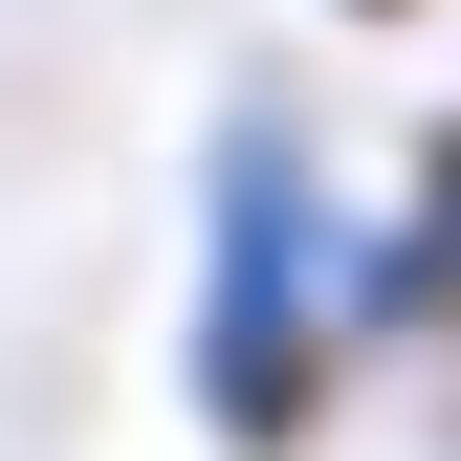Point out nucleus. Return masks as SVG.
Returning a JSON list of instances; mask_svg holds the SVG:
<instances>
[{"mask_svg": "<svg viewBox=\"0 0 461 461\" xmlns=\"http://www.w3.org/2000/svg\"><path fill=\"white\" fill-rule=\"evenodd\" d=\"M330 374H352V220H330L308 132L242 110L220 132V264H198V439L220 461H308Z\"/></svg>", "mask_w": 461, "mask_h": 461, "instance_id": "nucleus-1", "label": "nucleus"}, {"mask_svg": "<svg viewBox=\"0 0 461 461\" xmlns=\"http://www.w3.org/2000/svg\"><path fill=\"white\" fill-rule=\"evenodd\" d=\"M330 23H418V0H330Z\"/></svg>", "mask_w": 461, "mask_h": 461, "instance_id": "nucleus-2", "label": "nucleus"}, {"mask_svg": "<svg viewBox=\"0 0 461 461\" xmlns=\"http://www.w3.org/2000/svg\"><path fill=\"white\" fill-rule=\"evenodd\" d=\"M439 374H461V285H439Z\"/></svg>", "mask_w": 461, "mask_h": 461, "instance_id": "nucleus-3", "label": "nucleus"}]
</instances>
